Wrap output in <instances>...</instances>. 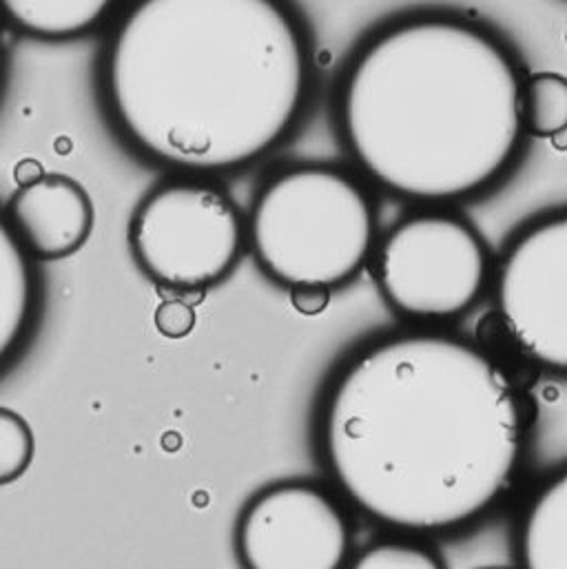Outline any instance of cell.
Returning <instances> with one entry per match:
<instances>
[{
	"label": "cell",
	"mask_w": 567,
	"mask_h": 569,
	"mask_svg": "<svg viewBox=\"0 0 567 569\" xmlns=\"http://www.w3.org/2000/svg\"><path fill=\"white\" fill-rule=\"evenodd\" d=\"M319 455L372 521L415 535L461 530L508 490L524 452L519 395L481 348L448 332L368 341L330 381Z\"/></svg>",
	"instance_id": "cell-1"
},
{
	"label": "cell",
	"mask_w": 567,
	"mask_h": 569,
	"mask_svg": "<svg viewBox=\"0 0 567 569\" xmlns=\"http://www.w3.org/2000/svg\"><path fill=\"white\" fill-rule=\"evenodd\" d=\"M312 87V44L290 0H129L98 62L113 133L187 178L260 164L299 129Z\"/></svg>",
	"instance_id": "cell-2"
},
{
	"label": "cell",
	"mask_w": 567,
	"mask_h": 569,
	"mask_svg": "<svg viewBox=\"0 0 567 569\" xmlns=\"http://www.w3.org/2000/svg\"><path fill=\"white\" fill-rule=\"evenodd\" d=\"M528 71L486 22L421 9L372 29L332 91L339 142L366 184L450 209L490 193L526 149Z\"/></svg>",
	"instance_id": "cell-3"
},
{
	"label": "cell",
	"mask_w": 567,
	"mask_h": 569,
	"mask_svg": "<svg viewBox=\"0 0 567 569\" xmlns=\"http://www.w3.org/2000/svg\"><path fill=\"white\" fill-rule=\"evenodd\" d=\"M247 249L276 284H350L377 244V204L368 184L335 164H288L251 202Z\"/></svg>",
	"instance_id": "cell-4"
},
{
	"label": "cell",
	"mask_w": 567,
	"mask_h": 569,
	"mask_svg": "<svg viewBox=\"0 0 567 569\" xmlns=\"http://www.w3.org/2000/svg\"><path fill=\"white\" fill-rule=\"evenodd\" d=\"M138 269L160 288L205 292L225 282L247 251V224L218 180L171 176L156 184L129 222Z\"/></svg>",
	"instance_id": "cell-5"
},
{
	"label": "cell",
	"mask_w": 567,
	"mask_h": 569,
	"mask_svg": "<svg viewBox=\"0 0 567 569\" xmlns=\"http://www.w3.org/2000/svg\"><path fill=\"white\" fill-rule=\"evenodd\" d=\"M384 301L415 321H450L490 288L493 256L479 231L450 209L421 207L397 220L372 251Z\"/></svg>",
	"instance_id": "cell-6"
},
{
	"label": "cell",
	"mask_w": 567,
	"mask_h": 569,
	"mask_svg": "<svg viewBox=\"0 0 567 569\" xmlns=\"http://www.w3.org/2000/svg\"><path fill=\"white\" fill-rule=\"evenodd\" d=\"M497 315L515 346L535 363L567 370V213L530 220L493 264Z\"/></svg>",
	"instance_id": "cell-7"
},
{
	"label": "cell",
	"mask_w": 567,
	"mask_h": 569,
	"mask_svg": "<svg viewBox=\"0 0 567 569\" xmlns=\"http://www.w3.org/2000/svg\"><path fill=\"white\" fill-rule=\"evenodd\" d=\"M350 548L344 508L312 481L290 479L260 490L238 519L242 569H346Z\"/></svg>",
	"instance_id": "cell-8"
},
{
	"label": "cell",
	"mask_w": 567,
	"mask_h": 569,
	"mask_svg": "<svg viewBox=\"0 0 567 569\" xmlns=\"http://www.w3.org/2000/svg\"><path fill=\"white\" fill-rule=\"evenodd\" d=\"M2 216L33 262L71 258L87 244L96 222L87 189L62 173H44L18 187Z\"/></svg>",
	"instance_id": "cell-9"
},
{
	"label": "cell",
	"mask_w": 567,
	"mask_h": 569,
	"mask_svg": "<svg viewBox=\"0 0 567 569\" xmlns=\"http://www.w3.org/2000/svg\"><path fill=\"white\" fill-rule=\"evenodd\" d=\"M40 317V278L36 262L20 247L0 213V377L29 348Z\"/></svg>",
	"instance_id": "cell-10"
},
{
	"label": "cell",
	"mask_w": 567,
	"mask_h": 569,
	"mask_svg": "<svg viewBox=\"0 0 567 569\" xmlns=\"http://www.w3.org/2000/svg\"><path fill=\"white\" fill-rule=\"evenodd\" d=\"M120 0H0V16L40 40H76L102 27Z\"/></svg>",
	"instance_id": "cell-11"
},
{
	"label": "cell",
	"mask_w": 567,
	"mask_h": 569,
	"mask_svg": "<svg viewBox=\"0 0 567 569\" xmlns=\"http://www.w3.org/2000/svg\"><path fill=\"white\" fill-rule=\"evenodd\" d=\"M521 569H567V475L550 479L519 528Z\"/></svg>",
	"instance_id": "cell-12"
},
{
	"label": "cell",
	"mask_w": 567,
	"mask_h": 569,
	"mask_svg": "<svg viewBox=\"0 0 567 569\" xmlns=\"http://www.w3.org/2000/svg\"><path fill=\"white\" fill-rule=\"evenodd\" d=\"M521 120L530 138H561L567 129V78L555 71L528 73L521 89Z\"/></svg>",
	"instance_id": "cell-13"
},
{
	"label": "cell",
	"mask_w": 567,
	"mask_h": 569,
	"mask_svg": "<svg viewBox=\"0 0 567 569\" xmlns=\"http://www.w3.org/2000/svg\"><path fill=\"white\" fill-rule=\"evenodd\" d=\"M36 439L27 419L0 406V486L18 481L31 466Z\"/></svg>",
	"instance_id": "cell-14"
},
{
	"label": "cell",
	"mask_w": 567,
	"mask_h": 569,
	"mask_svg": "<svg viewBox=\"0 0 567 569\" xmlns=\"http://www.w3.org/2000/svg\"><path fill=\"white\" fill-rule=\"evenodd\" d=\"M346 569H446L426 546L410 541H379L361 550Z\"/></svg>",
	"instance_id": "cell-15"
},
{
	"label": "cell",
	"mask_w": 567,
	"mask_h": 569,
	"mask_svg": "<svg viewBox=\"0 0 567 569\" xmlns=\"http://www.w3.org/2000/svg\"><path fill=\"white\" fill-rule=\"evenodd\" d=\"M153 321L158 332L165 335L167 339H185L193 332L198 323V315H196V308L182 297H169L158 303Z\"/></svg>",
	"instance_id": "cell-16"
},
{
	"label": "cell",
	"mask_w": 567,
	"mask_h": 569,
	"mask_svg": "<svg viewBox=\"0 0 567 569\" xmlns=\"http://www.w3.org/2000/svg\"><path fill=\"white\" fill-rule=\"evenodd\" d=\"M288 295L292 308L304 317H317L330 303V290L324 286H292Z\"/></svg>",
	"instance_id": "cell-17"
},
{
	"label": "cell",
	"mask_w": 567,
	"mask_h": 569,
	"mask_svg": "<svg viewBox=\"0 0 567 569\" xmlns=\"http://www.w3.org/2000/svg\"><path fill=\"white\" fill-rule=\"evenodd\" d=\"M0 73H2V56H0Z\"/></svg>",
	"instance_id": "cell-18"
},
{
	"label": "cell",
	"mask_w": 567,
	"mask_h": 569,
	"mask_svg": "<svg viewBox=\"0 0 567 569\" xmlns=\"http://www.w3.org/2000/svg\"><path fill=\"white\" fill-rule=\"evenodd\" d=\"M484 569H501V568H484Z\"/></svg>",
	"instance_id": "cell-19"
}]
</instances>
